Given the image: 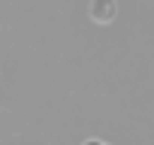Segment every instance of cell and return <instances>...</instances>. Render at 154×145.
<instances>
[{
  "mask_svg": "<svg viewBox=\"0 0 154 145\" xmlns=\"http://www.w3.org/2000/svg\"><path fill=\"white\" fill-rule=\"evenodd\" d=\"M118 15V0H91V18L97 24H112Z\"/></svg>",
  "mask_w": 154,
  "mask_h": 145,
  "instance_id": "6da1fadb",
  "label": "cell"
},
{
  "mask_svg": "<svg viewBox=\"0 0 154 145\" xmlns=\"http://www.w3.org/2000/svg\"><path fill=\"white\" fill-rule=\"evenodd\" d=\"M82 145H109V142H103V139H88V142H82Z\"/></svg>",
  "mask_w": 154,
  "mask_h": 145,
  "instance_id": "7a4b0ae2",
  "label": "cell"
}]
</instances>
